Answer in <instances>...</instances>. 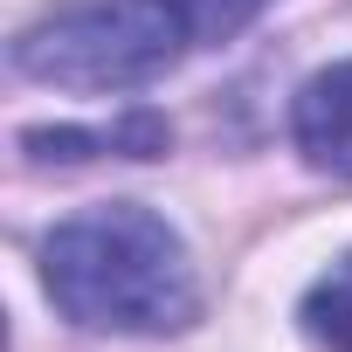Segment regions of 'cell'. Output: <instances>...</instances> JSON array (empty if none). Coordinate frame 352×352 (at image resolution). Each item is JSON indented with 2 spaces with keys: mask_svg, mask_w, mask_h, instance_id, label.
Returning a JSON list of instances; mask_svg holds the SVG:
<instances>
[{
  "mask_svg": "<svg viewBox=\"0 0 352 352\" xmlns=\"http://www.w3.org/2000/svg\"><path fill=\"white\" fill-rule=\"evenodd\" d=\"M42 283L49 304L83 331L166 338L201 318V276L187 235L138 201L69 214L42 242Z\"/></svg>",
  "mask_w": 352,
  "mask_h": 352,
  "instance_id": "cell-1",
  "label": "cell"
},
{
  "mask_svg": "<svg viewBox=\"0 0 352 352\" xmlns=\"http://www.w3.org/2000/svg\"><path fill=\"white\" fill-rule=\"evenodd\" d=\"M187 49H201L187 0H69L14 35L8 63L49 90L118 97L159 83Z\"/></svg>",
  "mask_w": 352,
  "mask_h": 352,
  "instance_id": "cell-2",
  "label": "cell"
},
{
  "mask_svg": "<svg viewBox=\"0 0 352 352\" xmlns=\"http://www.w3.org/2000/svg\"><path fill=\"white\" fill-rule=\"evenodd\" d=\"M290 138L297 152L318 166V173H338V180H352V56L318 69L297 104H290Z\"/></svg>",
  "mask_w": 352,
  "mask_h": 352,
  "instance_id": "cell-3",
  "label": "cell"
},
{
  "mask_svg": "<svg viewBox=\"0 0 352 352\" xmlns=\"http://www.w3.org/2000/svg\"><path fill=\"white\" fill-rule=\"evenodd\" d=\"M21 145L35 159H159L173 145V124L159 111H124L118 124H56V131H21Z\"/></svg>",
  "mask_w": 352,
  "mask_h": 352,
  "instance_id": "cell-4",
  "label": "cell"
},
{
  "mask_svg": "<svg viewBox=\"0 0 352 352\" xmlns=\"http://www.w3.org/2000/svg\"><path fill=\"white\" fill-rule=\"evenodd\" d=\"M297 318H304V331H311L324 352H352V256H338V263L304 290Z\"/></svg>",
  "mask_w": 352,
  "mask_h": 352,
  "instance_id": "cell-5",
  "label": "cell"
},
{
  "mask_svg": "<svg viewBox=\"0 0 352 352\" xmlns=\"http://www.w3.org/2000/svg\"><path fill=\"white\" fill-rule=\"evenodd\" d=\"M263 8H270V0H187V14H194V42H235Z\"/></svg>",
  "mask_w": 352,
  "mask_h": 352,
  "instance_id": "cell-6",
  "label": "cell"
}]
</instances>
